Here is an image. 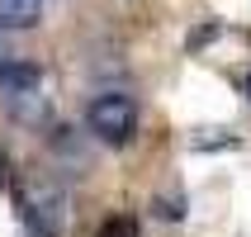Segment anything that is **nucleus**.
<instances>
[{"label":"nucleus","mask_w":251,"mask_h":237,"mask_svg":"<svg viewBox=\"0 0 251 237\" xmlns=\"http://www.w3.org/2000/svg\"><path fill=\"white\" fill-rule=\"evenodd\" d=\"M0 109L10 114L14 124L38 128L52 114V95H48V76L33 62H10L0 71Z\"/></svg>","instance_id":"f257e3e1"},{"label":"nucleus","mask_w":251,"mask_h":237,"mask_svg":"<svg viewBox=\"0 0 251 237\" xmlns=\"http://www.w3.org/2000/svg\"><path fill=\"white\" fill-rule=\"evenodd\" d=\"M19 209L33 237H62L67 233V190L52 176H33L19 185Z\"/></svg>","instance_id":"f03ea898"},{"label":"nucleus","mask_w":251,"mask_h":237,"mask_svg":"<svg viewBox=\"0 0 251 237\" xmlns=\"http://www.w3.org/2000/svg\"><path fill=\"white\" fill-rule=\"evenodd\" d=\"M10 62H14V43H10V33L0 28V71L10 67Z\"/></svg>","instance_id":"0eeeda50"},{"label":"nucleus","mask_w":251,"mask_h":237,"mask_svg":"<svg viewBox=\"0 0 251 237\" xmlns=\"http://www.w3.org/2000/svg\"><path fill=\"white\" fill-rule=\"evenodd\" d=\"M152 209H156V218H180V213H185V204H180L176 195H171V199H161V195H156V204H152Z\"/></svg>","instance_id":"423d86ee"},{"label":"nucleus","mask_w":251,"mask_h":237,"mask_svg":"<svg viewBox=\"0 0 251 237\" xmlns=\"http://www.w3.org/2000/svg\"><path fill=\"white\" fill-rule=\"evenodd\" d=\"M85 124H90V133H95L100 142L124 147V142L138 138V105H133V95H124V90H104V95L90 100Z\"/></svg>","instance_id":"7ed1b4c3"},{"label":"nucleus","mask_w":251,"mask_h":237,"mask_svg":"<svg viewBox=\"0 0 251 237\" xmlns=\"http://www.w3.org/2000/svg\"><path fill=\"white\" fill-rule=\"evenodd\" d=\"M38 19H43V0H0V28L5 33L33 28Z\"/></svg>","instance_id":"20e7f679"},{"label":"nucleus","mask_w":251,"mask_h":237,"mask_svg":"<svg viewBox=\"0 0 251 237\" xmlns=\"http://www.w3.org/2000/svg\"><path fill=\"white\" fill-rule=\"evenodd\" d=\"M95 237H138V228H133V218H124V213H114V218H104L100 223Z\"/></svg>","instance_id":"39448f33"},{"label":"nucleus","mask_w":251,"mask_h":237,"mask_svg":"<svg viewBox=\"0 0 251 237\" xmlns=\"http://www.w3.org/2000/svg\"><path fill=\"white\" fill-rule=\"evenodd\" d=\"M242 85H247V95H251V71H247V81H242Z\"/></svg>","instance_id":"6e6552de"}]
</instances>
